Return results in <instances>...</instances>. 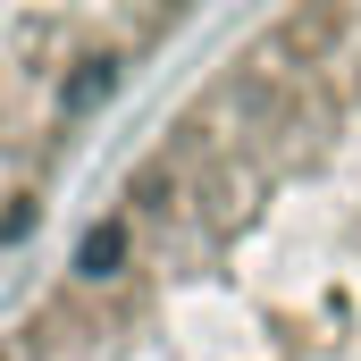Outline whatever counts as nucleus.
Returning <instances> with one entry per match:
<instances>
[{"label":"nucleus","mask_w":361,"mask_h":361,"mask_svg":"<svg viewBox=\"0 0 361 361\" xmlns=\"http://www.w3.org/2000/svg\"><path fill=\"white\" fill-rule=\"evenodd\" d=\"M118 261H126V219H109V227L85 235V277H109Z\"/></svg>","instance_id":"nucleus-1"}]
</instances>
